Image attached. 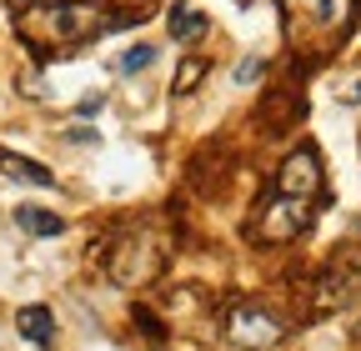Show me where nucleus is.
Listing matches in <instances>:
<instances>
[{
	"label": "nucleus",
	"mask_w": 361,
	"mask_h": 351,
	"mask_svg": "<svg viewBox=\"0 0 361 351\" xmlns=\"http://www.w3.org/2000/svg\"><path fill=\"white\" fill-rule=\"evenodd\" d=\"M311 216H316V201H301V196H286L271 186L251 216V236L266 241V246H281V241H296L306 226H311Z\"/></svg>",
	"instance_id": "obj_4"
},
{
	"label": "nucleus",
	"mask_w": 361,
	"mask_h": 351,
	"mask_svg": "<svg viewBox=\"0 0 361 351\" xmlns=\"http://www.w3.org/2000/svg\"><path fill=\"white\" fill-rule=\"evenodd\" d=\"M16 331L25 336V341H35V346H45L56 336V316L45 312V306H25V312L16 316Z\"/></svg>",
	"instance_id": "obj_8"
},
{
	"label": "nucleus",
	"mask_w": 361,
	"mask_h": 351,
	"mask_svg": "<svg viewBox=\"0 0 361 351\" xmlns=\"http://www.w3.org/2000/svg\"><path fill=\"white\" fill-rule=\"evenodd\" d=\"M226 341L241 346V351H271L281 336H286V321L261 301H231L226 306V321H221Z\"/></svg>",
	"instance_id": "obj_5"
},
{
	"label": "nucleus",
	"mask_w": 361,
	"mask_h": 351,
	"mask_svg": "<svg viewBox=\"0 0 361 351\" xmlns=\"http://www.w3.org/2000/svg\"><path fill=\"white\" fill-rule=\"evenodd\" d=\"M286 11V35H291V51L311 66H322L341 51V40L356 25L361 0H281Z\"/></svg>",
	"instance_id": "obj_2"
},
{
	"label": "nucleus",
	"mask_w": 361,
	"mask_h": 351,
	"mask_svg": "<svg viewBox=\"0 0 361 351\" xmlns=\"http://www.w3.org/2000/svg\"><path fill=\"white\" fill-rule=\"evenodd\" d=\"M206 70H211V61H201V56H191V61H180V70H176V80H171V96L176 101H186L196 85L206 80Z\"/></svg>",
	"instance_id": "obj_10"
},
{
	"label": "nucleus",
	"mask_w": 361,
	"mask_h": 351,
	"mask_svg": "<svg viewBox=\"0 0 361 351\" xmlns=\"http://www.w3.org/2000/svg\"><path fill=\"white\" fill-rule=\"evenodd\" d=\"M171 35L191 46V40L206 35V16H201V11H186V6H171Z\"/></svg>",
	"instance_id": "obj_11"
},
{
	"label": "nucleus",
	"mask_w": 361,
	"mask_h": 351,
	"mask_svg": "<svg viewBox=\"0 0 361 351\" xmlns=\"http://www.w3.org/2000/svg\"><path fill=\"white\" fill-rule=\"evenodd\" d=\"M0 176H11V181H20V186H51V181H56L40 161L16 156V151H0Z\"/></svg>",
	"instance_id": "obj_7"
},
{
	"label": "nucleus",
	"mask_w": 361,
	"mask_h": 351,
	"mask_svg": "<svg viewBox=\"0 0 361 351\" xmlns=\"http://www.w3.org/2000/svg\"><path fill=\"white\" fill-rule=\"evenodd\" d=\"M161 266H166V236L146 221L121 226L106 246V271L121 286H146V281L161 276Z\"/></svg>",
	"instance_id": "obj_3"
},
{
	"label": "nucleus",
	"mask_w": 361,
	"mask_h": 351,
	"mask_svg": "<svg viewBox=\"0 0 361 351\" xmlns=\"http://www.w3.org/2000/svg\"><path fill=\"white\" fill-rule=\"evenodd\" d=\"M130 16L126 11H106L96 6V0H40V6L20 11V35H25V46L40 51V56H61L71 46H80V40L90 35H111L121 30Z\"/></svg>",
	"instance_id": "obj_1"
},
{
	"label": "nucleus",
	"mask_w": 361,
	"mask_h": 351,
	"mask_svg": "<svg viewBox=\"0 0 361 351\" xmlns=\"http://www.w3.org/2000/svg\"><path fill=\"white\" fill-rule=\"evenodd\" d=\"M156 61V46H146V40H141V46H130L126 56H121V75H135V70H146Z\"/></svg>",
	"instance_id": "obj_12"
},
{
	"label": "nucleus",
	"mask_w": 361,
	"mask_h": 351,
	"mask_svg": "<svg viewBox=\"0 0 361 351\" xmlns=\"http://www.w3.org/2000/svg\"><path fill=\"white\" fill-rule=\"evenodd\" d=\"M266 75V61H241L236 66V85H251V80H261Z\"/></svg>",
	"instance_id": "obj_13"
},
{
	"label": "nucleus",
	"mask_w": 361,
	"mask_h": 351,
	"mask_svg": "<svg viewBox=\"0 0 361 351\" xmlns=\"http://www.w3.org/2000/svg\"><path fill=\"white\" fill-rule=\"evenodd\" d=\"M322 186H326V176H322V156H316L311 146H296L281 171H276V191L286 196H301V201H316L322 206Z\"/></svg>",
	"instance_id": "obj_6"
},
{
	"label": "nucleus",
	"mask_w": 361,
	"mask_h": 351,
	"mask_svg": "<svg viewBox=\"0 0 361 351\" xmlns=\"http://www.w3.org/2000/svg\"><path fill=\"white\" fill-rule=\"evenodd\" d=\"M16 226L30 231V236H61L66 231L61 216L56 211H40V206H16Z\"/></svg>",
	"instance_id": "obj_9"
},
{
	"label": "nucleus",
	"mask_w": 361,
	"mask_h": 351,
	"mask_svg": "<svg viewBox=\"0 0 361 351\" xmlns=\"http://www.w3.org/2000/svg\"><path fill=\"white\" fill-rule=\"evenodd\" d=\"M101 106H106V101H101V96H85V101H80V106H75V116H96V111H101Z\"/></svg>",
	"instance_id": "obj_14"
}]
</instances>
